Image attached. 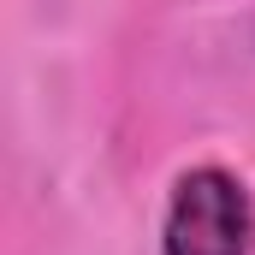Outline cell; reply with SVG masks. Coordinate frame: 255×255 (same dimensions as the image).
Returning <instances> with one entry per match:
<instances>
[{
	"mask_svg": "<svg viewBox=\"0 0 255 255\" xmlns=\"http://www.w3.org/2000/svg\"><path fill=\"white\" fill-rule=\"evenodd\" d=\"M255 250V208L250 190L226 166H196L172 184L160 255H250Z\"/></svg>",
	"mask_w": 255,
	"mask_h": 255,
	"instance_id": "obj_1",
	"label": "cell"
}]
</instances>
